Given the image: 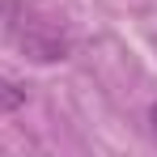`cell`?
<instances>
[{"label": "cell", "instance_id": "1", "mask_svg": "<svg viewBox=\"0 0 157 157\" xmlns=\"http://www.w3.org/2000/svg\"><path fill=\"white\" fill-rule=\"evenodd\" d=\"M0 26L9 43L34 64H59L72 55L68 21L47 0H0Z\"/></svg>", "mask_w": 157, "mask_h": 157}, {"label": "cell", "instance_id": "2", "mask_svg": "<svg viewBox=\"0 0 157 157\" xmlns=\"http://www.w3.org/2000/svg\"><path fill=\"white\" fill-rule=\"evenodd\" d=\"M21 102H26V89H21L13 77H4V72H0V110H17Z\"/></svg>", "mask_w": 157, "mask_h": 157}, {"label": "cell", "instance_id": "3", "mask_svg": "<svg viewBox=\"0 0 157 157\" xmlns=\"http://www.w3.org/2000/svg\"><path fill=\"white\" fill-rule=\"evenodd\" d=\"M149 132H153V140H157V102L149 106Z\"/></svg>", "mask_w": 157, "mask_h": 157}]
</instances>
